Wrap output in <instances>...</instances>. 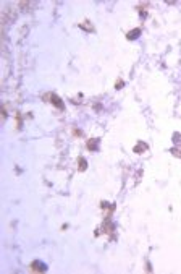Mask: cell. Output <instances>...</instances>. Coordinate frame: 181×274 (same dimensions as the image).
Masks as SVG:
<instances>
[{
    "label": "cell",
    "instance_id": "3957f363",
    "mask_svg": "<svg viewBox=\"0 0 181 274\" xmlns=\"http://www.w3.org/2000/svg\"><path fill=\"white\" fill-rule=\"evenodd\" d=\"M78 169H79V172H84V170L87 169V162H86V159H84L83 156L78 157Z\"/></svg>",
    "mask_w": 181,
    "mask_h": 274
},
{
    "label": "cell",
    "instance_id": "ba28073f",
    "mask_svg": "<svg viewBox=\"0 0 181 274\" xmlns=\"http://www.w3.org/2000/svg\"><path fill=\"white\" fill-rule=\"evenodd\" d=\"M79 28H84V29H87V31H94L92 26H87V25H79Z\"/></svg>",
    "mask_w": 181,
    "mask_h": 274
},
{
    "label": "cell",
    "instance_id": "52a82bcc",
    "mask_svg": "<svg viewBox=\"0 0 181 274\" xmlns=\"http://www.w3.org/2000/svg\"><path fill=\"white\" fill-rule=\"evenodd\" d=\"M170 153L175 156V157L181 159V149H178V148H171V149H170Z\"/></svg>",
    "mask_w": 181,
    "mask_h": 274
},
{
    "label": "cell",
    "instance_id": "5b68a950",
    "mask_svg": "<svg viewBox=\"0 0 181 274\" xmlns=\"http://www.w3.org/2000/svg\"><path fill=\"white\" fill-rule=\"evenodd\" d=\"M50 97H52V104H55L57 107H58V109H63V102L60 101V97H58V96L52 94V96H50Z\"/></svg>",
    "mask_w": 181,
    "mask_h": 274
},
{
    "label": "cell",
    "instance_id": "7a4b0ae2",
    "mask_svg": "<svg viewBox=\"0 0 181 274\" xmlns=\"http://www.w3.org/2000/svg\"><path fill=\"white\" fill-rule=\"evenodd\" d=\"M31 271H32V273H44L45 266L42 263H39V261H32V263H31Z\"/></svg>",
    "mask_w": 181,
    "mask_h": 274
},
{
    "label": "cell",
    "instance_id": "6da1fadb",
    "mask_svg": "<svg viewBox=\"0 0 181 274\" xmlns=\"http://www.w3.org/2000/svg\"><path fill=\"white\" fill-rule=\"evenodd\" d=\"M147 149H149V146H147L144 141H138V144L133 148V151H134L136 154H142V153H146Z\"/></svg>",
    "mask_w": 181,
    "mask_h": 274
},
{
    "label": "cell",
    "instance_id": "9c48e42d",
    "mask_svg": "<svg viewBox=\"0 0 181 274\" xmlns=\"http://www.w3.org/2000/svg\"><path fill=\"white\" fill-rule=\"evenodd\" d=\"M116 89H120V88H123V81L120 80V81H116V86H115Z\"/></svg>",
    "mask_w": 181,
    "mask_h": 274
},
{
    "label": "cell",
    "instance_id": "277c9868",
    "mask_svg": "<svg viewBox=\"0 0 181 274\" xmlns=\"http://www.w3.org/2000/svg\"><path fill=\"white\" fill-rule=\"evenodd\" d=\"M97 144H99V138H94V140L87 141V148H89L90 151H97Z\"/></svg>",
    "mask_w": 181,
    "mask_h": 274
},
{
    "label": "cell",
    "instance_id": "8992f818",
    "mask_svg": "<svg viewBox=\"0 0 181 274\" xmlns=\"http://www.w3.org/2000/svg\"><path fill=\"white\" fill-rule=\"evenodd\" d=\"M139 32H141V29H139V28L133 29V31H129V32H128V36H126V39H136V37H138V36H139Z\"/></svg>",
    "mask_w": 181,
    "mask_h": 274
}]
</instances>
